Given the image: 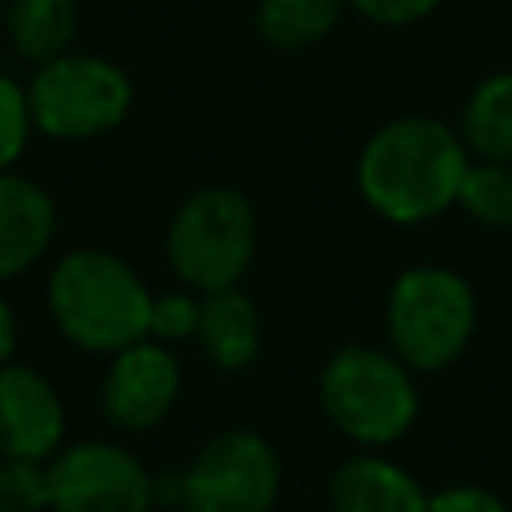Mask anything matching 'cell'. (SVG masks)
Here are the masks:
<instances>
[{
    "label": "cell",
    "instance_id": "cell-1",
    "mask_svg": "<svg viewBox=\"0 0 512 512\" xmlns=\"http://www.w3.org/2000/svg\"><path fill=\"white\" fill-rule=\"evenodd\" d=\"M468 152L460 136L428 116H400L372 132L360 152L364 200L400 224L428 220L456 204Z\"/></svg>",
    "mask_w": 512,
    "mask_h": 512
},
{
    "label": "cell",
    "instance_id": "cell-2",
    "mask_svg": "<svg viewBox=\"0 0 512 512\" xmlns=\"http://www.w3.org/2000/svg\"><path fill=\"white\" fill-rule=\"evenodd\" d=\"M48 308L60 332L88 352L140 344L152 324V296L140 276L112 252H68L48 280Z\"/></svg>",
    "mask_w": 512,
    "mask_h": 512
},
{
    "label": "cell",
    "instance_id": "cell-3",
    "mask_svg": "<svg viewBox=\"0 0 512 512\" xmlns=\"http://www.w3.org/2000/svg\"><path fill=\"white\" fill-rule=\"evenodd\" d=\"M32 128L56 140L112 132L132 108V80L104 56L64 52L36 68L28 84Z\"/></svg>",
    "mask_w": 512,
    "mask_h": 512
},
{
    "label": "cell",
    "instance_id": "cell-4",
    "mask_svg": "<svg viewBox=\"0 0 512 512\" xmlns=\"http://www.w3.org/2000/svg\"><path fill=\"white\" fill-rule=\"evenodd\" d=\"M256 252V212L236 188H204L176 212L168 228V260L192 288H232Z\"/></svg>",
    "mask_w": 512,
    "mask_h": 512
},
{
    "label": "cell",
    "instance_id": "cell-5",
    "mask_svg": "<svg viewBox=\"0 0 512 512\" xmlns=\"http://www.w3.org/2000/svg\"><path fill=\"white\" fill-rule=\"evenodd\" d=\"M476 328V296L448 268H412L388 300L392 348L412 368H444L464 352Z\"/></svg>",
    "mask_w": 512,
    "mask_h": 512
},
{
    "label": "cell",
    "instance_id": "cell-6",
    "mask_svg": "<svg viewBox=\"0 0 512 512\" xmlns=\"http://www.w3.org/2000/svg\"><path fill=\"white\" fill-rule=\"evenodd\" d=\"M320 404L352 440L388 444L412 424L416 388L392 356L376 348H344L320 376Z\"/></svg>",
    "mask_w": 512,
    "mask_h": 512
},
{
    "label": "cell",
    "instance_id": "cell-7",
    "mask_svg": "<svg viewBox=\"0 0 512 512\" xmlns=\"http://www.w3.org/2000/svg\"><path fill=\"white\" fill-rule=\"evenodd\" d=\"M276 488V452L252 432H224L208 440L180 480L188 512H268Z\"/></svg>",
    "mask_w": 512,
    "mask_h": 512
},
{
    "label": "cell",
    "instance_id": "cell-8",
    "mask_svg": "<svg viewBox=\"0 0 512 512\" xmlns=\"http://www.w3.org/2000/svg\"><path fill=\"white\" fill-rule=\"evenodd\" d=\"M152 480L116 444H76L48 464V508L56 512H148Z\"/></svg>",
    "mask_w": 512,
    "mask_h": 512
},
{
    "label": "cell",
    "instance_id": "cell-9",
    "mask_svg": "<svg viewBox=\"0 0 512 512\" xmlns=\"http://www.w3.org/2000/svg\"><path fill=\"white\" fill-rule=\"evenodd\" d=\"M64 436V404L48 376L28 364L0 368V456L48 460Z\"/></svg>",
    "mask_w": 512,
    "mask_h": 512
},
{
    "label": "cell",
    "instance_id": "cell-10",
    "mask_svg": "<svg viewBox=\"0 0 512 512\" xmlns=\"http://www.w3.org/2000/svg\"><path fill=\"white\" fill-rule=\"evenodd\" d=\"M176 392H180V368L172 352L140 340L116 352L104 380V412L112 416V424L140 432L168 416Z\"/></svg>",
    "mask_w": 512,
    "mask_h": 512
},
{
    "label": "cell",
    "instance_id": "cell-11",
    "mask_svg": "<svg viewBox=\"0 0 512 512\" xmlns=\"http://www.w3.org/2000/svg\"><path fill=\"white\" fill-rule=\"evenodd\" d=\"M56 232L48 192L16 172H0V280L32 268Z\"/></svg>",
    "mask_w": 512,
    "mask_h": 512
},
{
    "label": "cell",
    "instance_id": "cell-12",
    "mask_svg": "<svg viewBox=\"0 0 512 512\" xmlns=\"http://www.w3.org/2000/svg\"><path fill=\"white\" fill-rule=\"evenodd\" d=\"M336 512H428L424 488L380 456H356L332 476Z\"/></svg>",
    "mask_w": 512,
    "mask_h": 512
},
{
    "label": "cell",
    "instance_id": "cell-13",
    "mask_svg": "<svg viewBox=\"0 0 512 512\" xmlns=\"http://www.w3.org/2000/svg\"><path fill=\"white\" fill-rule=\"evenodd\" d=\"M200 344L208 348V356L220 364V368H244L256 348H260V324H256V304L236 292V288H224V292H208L204 304H200Z\"/></svg>",
    "mask_w": 512,
    "mask_h": 512
},
{
    "label": "cell",
    "instance_id": "cell-14",
    "mask_svg": "<svg viewBox=\"0 0 512 512\" xmlns=\"http://www.w3.org/2000/svg\"><path fill=\"white\" fill-rule=\"evenodd\" d=\"M8 36L24 60L48 64L76 40V0H8Z\"/></svg>",
    "mask_w": 512,
    "mask_h": 512
},
{
    "label": "cell",
    "instance_id": "cell-15",
    "mask_svg": "<svg viewBox=\"0 0 512 512\" xmlns=\"http://www.w3.org/2000/svg\"><path fill=\"white\" fill-rule=\"evenodd\" d=\"M464 140L484 160L512 164V72L488 76L464 108Z\"/></svg>",
    "mask_w": 512,
    "mask_h": 512
},
{
    "label": "cell",
    "instance_id": "cell-16",
    "mask_svg": "<svg viewBox=\"0 0 512 512\" xmlns=\"http://www.w3.org/2000/svg\"><path fill=\"white\" fill-rule=\"evenodd\" d=\"M340 4L344 0H260L256 28L276 48H308L336 28Z\"/></svg>",
    "mask_w": 512,
    "mask_h": 512
},
{
    "label": "cell",
    "instance_id": "cell-17",
    "mask_svg": "<svg viewBox=\"0 0 512 512\" xmlns=\"http://www.w3.org/2000/svg\"><path fill=\"white\" fill-rule=\"evenodd\" d=\"M456 204H464V212L476 216L480 224L508 228L512 224V164H504V160L468 164Z\"/></svg>",
    "mask_w": 512,
    "mask_h": 512
},
{
    "label": "cell",
    "instance_id": "cell-18",
    "mask_svg": "<svg viewBox=\"0 0 512 512\" xmlns=\"http://www.w3.org/2000/svg\"><path fill=\"white\" fill-rule=\"evenodd\" d=\"M48 508V464L0 456V512Z\"/></svg>",
    "mask_w": 512,
    "mask_h": 512
},
{
    "label": "cell",
    "instance_id": "cell-19",
    "mask_svg": "<svg viewBox=\"0 0 512 512\" xmlns=\"http://www.w3.org/2000/svg\"><path fill=\"white\" fill-rule=\"evenodd\" d=\"M32 132V108H28V88H20L12 76L0 72V172L24 152Z\"/></svg>",
    "mask_w": 512,
    "mask_h": 512
},
{
    "label": "cell",
    "instance_id": "cell-20",
    "mask_svg": "<svg viewBox=\"0 0 512 512\" xmlns=\"http://www.w3.org/2000/svg\"><path fill=\"white\" fill-rule=\"evenodd\" d=\"M200 324V304H192V296L172 292V296H152V324L148 332H156L160 340H180L188 332H196Z\"/></svg>",
    "mask_w": 512,
    "mask_h": 512
},
{
    "label": "cell",
    "instance_id": "cell-21",
    "mask_svg": "<svg viewBox=\"0 0 512 512\" xmlns=\"http://www.w3.org/2000/svg\"><path fill=\"white\" fill-rule=\"evenodd\" d=\"M360 16H368L372 24H412L420 16H428L440 0H348Z\"/></svg>",
    "mask_w": 512,
    "mask_h": 512
},
{
    "label": "cell",
    "instance_id": "cell-22",
    "mask_svg": "<svg viewBox=\"0 0 512 512\" xmlns=\"http://www.w3.org/2000/svg\"><path fill=\"white\" fill-rule=\"evenodd\" d=\"M428 512H508L500 496L484 488H448L428 500Z\"/></svg>",
    "mask_w": 512,
    "mask_h": 512
},
{
    "label": "cell",
    "instance_id": "cell-23",
    "mask_svg": "<svg viewBox=\"0 0 512 512\" xmlns=\"http://www.w3.org/2000/svg\"><path fill=\"white\" fill-rule=\"evenodd\" d=\"M12 348H16V316H12L8 300L0 296V368L12 360Z\"/></svg>",
    "mask_w": 512,
    "mask_h": 512
},
{
    "label": "cell",
    "instance_id": "cell-24",
    "mask_svg": "<svg viewBox=\"0 0 512 512\" xmlns=\"http://www.w3.org/2000/svg\"><path fill=\"white\" fill-rule=\"evenodd\" d=\"M0 4H8V0H0Z\"/></svg>",
    "mask_w": 512,
    "mask_h": 512
}]
</instances>
